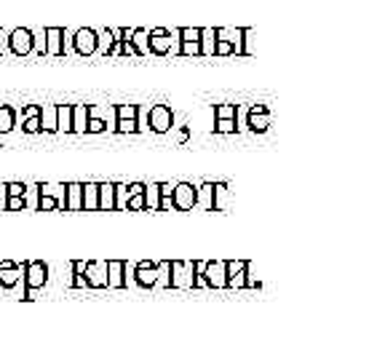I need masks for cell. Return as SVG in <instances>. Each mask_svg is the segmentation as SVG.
Wrapping results in <instances>:
<instances>
[{"mask_svg":"<svg viewBox=\"0 0 385 361\" xmlns=\"http://www.w3.org/2000/svg\"><path fill=\"white\" fill-rule=\"evenodd\" d=\"M230 190L225 182H212V212H228Z\"/></svg>","mask_w":385,"mask_h":361,"instance_id":"21","label":"cell"},{"mask_svg":"<svg viewBox=\"0 0 385 361\" xmlns=\"http://www.w3.org/2000/svg\"><path fill=\"white\" fill-rule=\"evenodd\" d=\"M3 188H6V198H22L24 193H27L24 182H6Z\"/></svg>","mask_w":385,"mask_h":361,"instance_id":"36","label":"cell"},{"mask_svg":"<svg viewBox=\"0 0 385 361\" xmlns=\"http://www.w3.org/2000/svg\"><path fill=\"white\" fill-rule=\"evenodd\" d=\"M195 206H204L212 212V182H204L201 188H195Z\"/></svg>","mask_w":385,"mask_h":361,"instance_id":"34","label":"cell"},{"mask_svg":"<svg viewBox=\"0 0 385 361\" xmlns=\"http://www.w3.org/2000/svg\"><path fill=\"white\" fill-rule=\"evenodd\" d=\"M217 27H201V57H214Z\"/></svg>","mask_w":385,"mask_h":361,"instance_id":"26","label":"cell"},{"mask_svg":"<svg viewBox=\"0 0 385 361\" xmlns=\"http://www.w3.org/2000/svg\"><path fill=\"white\" fill-rule=\"evenodd\" d=\"M113 51H115V33L113 30H99L96 33V54H102V57H113Z\"/></svg>","mask_w":385,"mask_h":361,"instance_id":"22","label":"cell"},{"mask_svg":"<svg viewBox=\"0 0 385 361\" xmlns=\"http://www.w3.org/2000/svg\"><path fill=\"white\" fill-rule=\"evenodd\" d=\"M144 212H158V204H161V188H158V182L153 185H144Z\"/></svg>","mask_w":385,"mask_h":361,"instance_id":"29","label":"cell"},{"mask_svg":"<svg viewBox=\"0 0 385 361\" xmlns=\"http://www.w3.org/2000/svg\"><path fill=\"white\" fill-rule=\"evenodd\" d=\"M40 132L57 134V105H40Z\"/></svg>","mask_w":385,"mask_h":361,"instance_id":"23","label":"cell"},{"mask_svg":"<svg viewBox=\"0 0 385 361\" xmlns=\"http://www.w3.org/2000/svg\"><path fill=\"white\" fill-rule=\"evenodd\" d=\"M38 212H64V185H38Z\"/></svg>","mask_w":385,"mask_h":361,"instance_id":"3","label":"cell"},{"mask_svg":"<svg viewBox=\"0 0 385 361\" xmlns=\"http://www.w3.org/2000/svg\"><path fill=\"white\" fill-rule=\"evenodd\" d=\"M214 132L217 134H236V120H214Z\"/></svg>","mask_w":385,"mask_h":361,"instance_id":"38","label":"cell"},{"mask_svg":"<svg viewBox=\"0 0 385 361\" xmlns=\"http://www.w3.org/2000/svg\"><path fill=\"white\" fill-rule=\"evenodd\" d=\"M206 289H225V260H206Z\"/></svg>","mask_w":385,"mask_h":361,"instance_id":"17","label":"cell"},{"mask_svg":"<svg viewBox=\"0 0 385 361\" xmlns=\"http://www.w3.org/2000/svg\"><path fill=\"white\" fill-rule=\"evenodd\" d=\"M57 132L72 134V105H57Z\"/></svg>","mask_w":385,"mask_h":361,"instance_id":"28","label":"cell"},{"mask_svg":"<svg viewBox=\"0 0 385 361\" xmlns=\"http://www.w3.org/2000/svg\"><path fill=\"white\" fill-rule=\"evenodd\" d=\"M236 108L239 105H217L214 108V120H236Z\"/></svg>","mask_w":385,"mask_h":361,"instance_id":"35","label":"cell"},{"mask_svg":"<svg viewBox=\"0 0 385 361\" xmlns=\"http://www.w3.org/2000/svg\"><path fill=\"white\" fill-rule=\"evenodd\" d=\"M84 278L88 289H108V263L105 260H88L84 268Z\"/></svg>","mask_w":385,"mask_h":361,"instance_id":"11","label":"cell"},{"mask_svg":"<svg viewBox=\"0 0 385 361\" xmlns=\"http://www.w3.org/2000/svg\"><path fill=\"white\" fill-rule=\"evenodd\" d=\"M115 134L137 132V105H115Z\"/></svg>","mask_w":385,"mask_h":361,"instance_id":"13","label":"cell"},{"mask_svg":"<svg viewBox=\"0 0 385 361\" xmlns=\"http://www.w3.org/2000/svg\"><path fill=\"white\" fill-rule=\"evenodd\" d=\"M72 281H70V289H88L86 287V278H84V268H86V260H72Z\"/></svg>","mask_w":385,"mask_h":361,"instance_id":"32","label":"cell"},{"mask_svg":"<svg viewBox=\"0 0 385 361\" xmlns=\"http://www.w3.org/2000/svg\"><path fill=\"white\" fill-rule=\"evenodd\" d=\"M0 209H6V188L0 185Z\"/></svg>","mask_w":385,"mask_h":361,"instance_id":"42","label":"cell"},{"mask_svg":"<svg viewBox=\"0 0 385 361\" xmlns=\"http://www.w3.org/2000/svg\"><path fill=\"white\" fill-rule=\"evenodd\" d=\"M252 30L243 27V57H254V43H252Z\"/></svg>","mask_w":385,"mask_h":361,"instance_id":"40","label":"cell"},{"mask_svg":"<svg viewBox=\"0 0 385 361\" xmlns=\"http://www.w3.org/2000/svg\"><path fill=\"white\" fill-rule=\"evenodd\" d=\"M43 40H46V54L43 57H64L67 54V33L64 27H46L43 33Z\"/></svg>","mask_w":385,"mask_h":361,"instance_id":"12","label":"cell"},{"mask_svg":"<svg viewBox=\"0 0 385 361\" xmlns=\"http://www.w3.org/2000/svg\"><path fill=\"white\" fill-rule=\"evenodd\" d=\"M96 209L99 212H115V182H99Z\"/></svg>","mask_w":385,"mask_h":361,"instance_id":"19","label":"cell"},{"mask_svg":"<svg viewBox=\"0 0 385 361\" xmlns=\"http://www.w3.org/2000/svg\"><path fill=\"white\" fill-rule=\"evenodd\" d=\"M70 43H72V51H75L78 57H94L96 54V30H91V27L75 30L70 38Z\"/></svg>","mask_w":385,"mask_h":361,"instance_id":"8","label":"cell"},{"mask_svg":"<svg viewBox=\"0 0 385 361\" xmlns=\"http://www.w3.org/2000/svg\"><path fill=\"white\" fill-rule=\"evenodd\" d=\"M171 209L177 212H190L195 209V185L190 182H177L171 190Z\"/></svg>","mask_w":385,"mask_h":361,"instance_id":"10","label":"cell"},{"mask_svg":"<svg viewBox=\"0 0 385 361\" xmlns=\"http://www.w3.org/2000/svg\"><path fill=\"white\" fill-rule=\"evenodd\" d=\"M48 265L43 260H24V294L22 300H35V289H43L48 284Z\"/></svg>","mask_w":385,"mask_h":361,"instance_id":"1","label":"cell"},{"mask_svg":"<svg viewBox=\"0 0 385 361\" xmlns=\"http://www.w3.org/2000/svg\"><path fill=\"white\" fill-rule=\"evenodd\" d=\"M147 129L156 134H166L174 129V110L168 105H153L147 110Z\"/></svg>","mask_w":385,"mask_h":361,"instance_id":"6","label":"cell"},{"mask_svg":"<svg viewBox=\"0 0 385 361\" xmlns=\"http://www.w3.org/2000/svg\"><path fill=\"white\" fill-rule=\"evenodd\" d=\"M108 287L126 289V260H108Z\"/></svg>","mask_w":385,"mask_h":361,"instance_id":"20","label":"cell"},{"mask_svg":"<svg viewBox=\"0 0 385 361\" xmlns=\"http://www.w3.org/2000/svg\"><path fill=\"white\" fill-rule=\"evenodd\" d=\"M22 129L27 134H40V118H38V115H33V118H24Z\"/></svg>","mask_w":385,"mask_h":361,"instance_id":"39","label":"cell"},{"mask_svg":"<svg viewBox=\"0 0 385 361\" xmlns=\"http://www.w3.org/2000/svg\"><path fill=\"white\" fill-rule=\"evenodd\" d=\"M24 278V263H13V260H0V287L13 289Z\"/></svg>","mask_w":385,"mask_h":361,"instance_id":"15","label":"cell"},{"mask_svg":"<svg viewBox=\"0 0 385 361\" xmlns=\"http://www.w3.org/2000/svg\"><path fill=\"white\" fill-rule=\"evenodd\" d=\"M16 129V110L8 105H0V137L11 134Z\"/></svg>","mask_w":385,"mask_h":361,"instance_id":"27","label":"cell"},{"mask_svg":"<svg viewBox=\"0 0 385 361\" xmlns=\"http://www.w3.org/2000/svg\"><path fill=\"white\" fill-rule=\"evenodd\" d=\"M144 185L142 182H132L129 185V201H126V212H144Z\"/></svg>","mask_w":385,"mask_h":361,"instance_id":"24","label":"cell"},{"mask_svg":"<svg viewBox=\"0 0 385 361\" xmlns=\"http://www.w3.org/2000/svg\"><path fill=\"white\" fill-rule=\"evenodd\" d=\"M249 260H225V289H246Z\"/></svg>","mask_w":385,"mask_h":361,"instance_id":"7","label":"cell"},{"mask_svg":"<svg viewBox=\"0 0 385 361\" xmlns=\"http://www.w3.org/2000/svg\"><path fill=\"white\" fill-rule=\"evenodd\" d=\"M6 43H8V51L16 57H30L35 51V33L27 30V27H13L6 38Z\"/></svg>","mask_w":385,"mask_h":361,"instance_id":"5","label":"cell"},{"mask_svg":"<svg viewBox=\"0 0 385 361\" xmlns=\"http://www.w3.org/2000/svg\"><path fill=\"white\" fill-rule=\"evenodd\" d=\"M0 40H3V33H0ZM0 54H3V43H0Z\"/></svg>","mask_w":385,"mask_h":361,"instance_id":"43","label":"cell"},{"mask_svg":"<svg viewBox=\"0 0 385 361\" xmlns=\"http://www.w3.org/2000/svg\"><path fill=\"white\" fill-rule=\"evenodd\" d=\"M126 201H129V185L115 182V209H126Z\"/></svg>","mask_w":385,"mask_h":361,"instance_id":"37","label":"cell"},{"mask_svg":"<svg viewBox=\"0 0 385 361\" xmlns=\"http://www.w3.org/2000/svg\"><path fill=\"white\" fill-rule=\"evenodd\" d=\"M147 43H150V54H156V57H166L168 51H171V33L163 30V27H156V30H150L147 33Z\"/></svg>","mask_w":385,"mask_h":361,"instance_id":"16","label":"cell"},{"mask_svg":"<svg viewBox=\"0 0 385 361\" xmlns=\"http://www.w3.org/2000/svg\"><path fill=\"white\" fill-rule=\"evenodd\" d=\"M171 289H195V260H168Z\"/></svg>","mask_w":385,"mask_h":361,"instance_id":"4","label":"cell"},{"mask_svg":"<svg viewBox=\"0 0 385 361\" xmlns=\"http://www.w3.org/2000/svg\"><path fill=\"white\" fill-rule=\"evenodd\" d=\"M270 129V110L265 105H252L246 110V132L265 134Z\"/></svg>","mask_w":385,"mask_h":361,"instance_id":"14","label":"cell"},{"mask_svg":"<svg viewBox=\"0 0 385 361\" xmlns=\"http://www.w3.org/2000/svg\"><path fill=\"white\" fill-rule=\"evenodd\" d=\"M132 46H134V51H137V57H147V54H150V43H147V30H142V27L132 30Z\"/></svg>","mask_w":385,"mask_h":361,"instance_id":"30","label":"cell"},{"mask_svg":"<svg viewBox=\"0 0 385 361\" xmlns=\"http://www.w3.org/2000/svg\"><path fill=\"white\" fill-rule=\"evenodd\" d=\"M132 278H134V287H139V289H156L158 265L153 263V260H139V263L134 265Z\"/></svg>","mask_w":385,"mask_h":361,"instance_id":"9","label":"cell"},{"mask_svg":"<svg viewBox=\"0 0 385 361\" xmlns=\"http://www.w3.org/2000/svg\"><path fill=\"white\" fill-rule=\"evenodd\" d=\"M147 110L150 108H139L137 105V132H150L147 129Z\"/></svg>","mask_w":385,"mask_h":361,"instance_id":"41","label":"cell"},{"mask_svg":"<svg viewBox=\"0 0 385 361\" xmlns=\"http://www.w3.org/2000/svg\"><path fill=\"white\" fill-rule=\"evenodd\" d=\"M230 54H239V57H243V27H239V30H225V27H217L214 57H230Z\"/></svg>","mask_w":385,"mask_h":361,"instance_id":"2","label":"cell"},{"mask_svg":"<svg viewBox=\"0 0 385 361\" xmlns=\"http://www.w3.org/2000/svg\"><path fill=\"white\" fill-rule=\"evenodd\" d=\"M88 126V105H72V134H86Z\"/></svg>","mask_w":385,"mask_h":361,"instance_id":"25","label":"cell"},{"mask_svg":"<svg viewBox=\"0 0 385 361\" xmlns=\"http://www.w3.org/2000/svg\"><path fill=\"white\" fill-rule=\"evenodd\" d=\"M96 193H99V182H86L84 185V209H81V212H96Z\"/></svg>","mask_w":385,"mask_h":361,"instance_id":"31","label":"cell"},{"mask_svg":"<svg viewBox=\"0 0 385 361\" xmlns=\"http://www.w3.org/2000/svg\"><path fill=\"white\" fill-rule=\"evenodd\" d=\"M158 281L156 289H171V268H168V260H158Z\"/></svg>","mask_w":385,"mask_h":361,"instance_id":"33","label":"cell"},{"mask_svg":"<svg viewBox=\"0 0 385 361\" xmlns=\"http://www.w3.org/2000/svg\"><path fill=\"white\" fill-rule=\"evenodd\" d=\"M84 209V182H67L64 185V212H81Z\"/></svg>","mask_w":385,"mask_h":361,"instance_id":"18","label":"cell"}]
</instances>
